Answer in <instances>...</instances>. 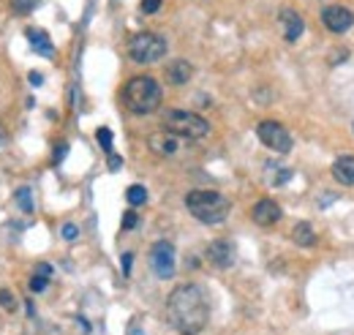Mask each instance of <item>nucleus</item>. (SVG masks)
<instances>
[{
  "mask_svg": "<svg viewBox=\"0 0 354 335\" xmlns=\"http://www.w3.org/2000/svg\"><path fill=\"white\" fill-rule=\"evenodd\" d=\"M167 319L180 335H199L210 322V300L202 287L180 284L167 300Z\"/></svg>",
  "mask_w": 354,
  "mask_h": 335,
  "instance_id": "nucleus-1",
  "label": "nucleus"
},
{
  "mask_svg": "<svg viewBox=\"0 0 354 335\" xmlns=\"http://www.w3.org/2000/svg\"><path fill=\"white\" fill-rule=\"evenodd\" d=\"M185 208H188V212H191L196 221L216 226V224H223V221H226L232 205H229V199H226L223 194H218V191H191V194L185 197Z\"/></svg>",
  "mask_w": 354,
  "mask_h": 335,
  "instance_id": "nucleus-2",
  "label": "nucleus"
},
{
  "mask_svg": "<svg viewBox=\"0 0 354 335\" xmlns=\"http://www.w3.org/2000/svg\"><path fill=\"white\" fill-rule=\"evenodd\" d=\"M123 101L133 115H150L161 107V87L153 77H133L123 90Z\"/></svg>",
  "mask_w": 354,
  "mask_h": 335,
  "instance_id": "nucleus-3",
  "label": "nucleus"
},
{
  "mask_svg": "<svg viewBox=\"0 0 354 335\" xmlns=\"http://www.w3.org/2000/svg\"><path fill=\"white\" fill-rule=\"evenodd\" d=\"M161 123H164V128L169 134H175L180 139H205L210 134V123L202 115L185 112V109H169V112H164Z\"/></svg>",
  "mask_w": 354,
  "mask_h": 335,
  "instance_id": "nucleus-4",
  "label": "nucleus"
},
{
  "mask_svg": "<svg viewBox=\"0 0 354 335\" xmlns=\"http://www.w3.org/2000/svg\"><path fill=\"white\" fill-rule=\"evenodd\" d=\"M129 55L133 63H158L167 55V42L158 33L142 30L129 42Z\"/></svg>",
  "mask_w": 354,
  "mask_h": 335,
  "instance_id": "nucleus-5",
  "label": "nucleus"
},
{
  "mask_svg": "<svg viewBox=\"0 0 354 335\" xmlns=\"http://www.w3.org/2000/svg\"><path fill=\"white\" fill-rule=\"evenodd\" d=\"M257 136H259V142L267 145L272 153H289L292 150V134L281 126V123H275V120H262L257 126Z\"/></svg>",
  "mask_w": 354,
  "mask_h": 335,
  "instance_id": "nucleus-6",
  "label": "nucleus"
},
{
  "mask_svg": "<svg viewBox=\"0 0 354 335\" xmlns=\"http://www.w3.org/2000/svg\"><path fill=\"white\" fill-rule=\"evenodd\" d=\"M150 267L158 278H172L175 275V246L167 240H158L150 248Z\"/></svg>",
  "mask_w": 354,
  "mask_h": 335,
  "instance_id": "nucleus-7",
  "label": "nucleus"
},
{
  "mask_svg": "<svg viewBox=\"0 0 354 335\" xmlns=\"http://www.w3.org/2000/svg\"><path fill=\"white\" fill-rule=\"evenodd\" d=\"M322 22L330 33H346L354 25V11L346 6H327L322 11Z\"/></svg>",
  "mask_w": 354,
  "mask_h": 335,
  "instance_id": "nucleus-8",
  "label": "nucleus"
},
{
  "mask_svg": "<svg viewBox=\"0 0 354 335\" xmlns=\"http://www.w3.org/2000/svg\"><path fill=\"white\" fill-rule=\"evenodd\" d=\"M234 259H237V248H234V243L232 240H213L210 246H207V262L213 264V267H218V270H226V267H232L234 264Z\"/></svg>",
  "mask_w": 354,
  "mask_h": 335,
  "instance_id": "nucleus-9",
  "label": "nucleus"
},
{
  "mask_svg": "<svg viewBox=\"0 0 354 335\" xmlns=\"http://www.w3.org/2000/svg\"><path fill=\"white\" fill-rule=\"evenodd\" d=\"M278 22H281V30H283V39L289 44H295L300 36H303V30H306V22H303V17L295 11V8H283L281 14H278Z\"/></svg>",
  "mask_w": 354,
  "mask_h": 335,
  "instance_id": "nucleus-10",
  "label": "nucleus"
},
{
  "mask_svg": "<svg viewBox=\"0 0 354 335\" xmlns=\"http://www.w3.org/2000/svg\"><path fill=\"white\" fill-rule=\"evenodd\" d=\"M251 218L259 224V226H272V224H278L281 221V208H278V202H272V199H259L254 210H251Z\"/></svg>",
  "mask_w": 354,
  "mask_h": 335,
  "instance_id": "nucleus-11",
  "label": "nucleus"
},
{
  "mask_svg": "<svg viewBox=\"0 0 354 335\" xmlns=\"http://www.w3.org/2000/svg\"><path fill=\"white\" fill-rule=\"evenodd\" d=\"M177 139H180V136L169 134V131H156V134L150 136V150L158 153V156H175L177 147H180Z\"/></svg>",
  "mask_w": 354,
  "mask_h": 335,
  "instance_id": "nucleus-12",
  "label": "nucleus"
},
{
  "mask_svg": "<svg viewBox=\"0 0 354 335\" xmlns=\"http://www.w3.org/2000/svg\"><path fill=\"white\" fill-rule=\"evenodd\" d=\"M164 74H167V82L169 84H185L194 77V66L188 60H172Z\"/></svg>",
  "mask_w": 354,
  "mask_h": 335,
  "instance_id": "nucleus-13",
  "label": "nucleus"
},
{
  "mask_svg": "<svg viewBox=\"0 0 354 335\" xmlns=\"http://www.w3.org/2000/svg\"><path fill=\"white\" fill-rule=\"evenodd\" d=\"M333 177L341 185H354V156H341L333 164Z\"/></svg>",
  "mask_w": 354,
  "mask_h": 335,
  "instance_id": "nucleus-14",
  "label": "nucleus"
},
{
  "mask_svg": "<svg viewBox=\"0 0 354 335\" xmlns=\"http://www.w3.org/2000/svg\"><path fill=\"white\" fill-rule=\"evenodd\" d=\"M25 36H28V42H30V46H33V52H39V55H44V57H52V55H55L52 42H49V36H46L44 30H39V28H28Z\"/></svg>",
  "mask_w": 354,
  "mask_h": 335,
  "instance_id": "nucleus-15",
  "label": "nucleus"
},
{
  "mask_svg": "<svg viewBox=\"0 0 354 335\" xmlns=\"http://www.w3.org/2000/svg\"><path fill=\"white\" fill-rule=\"evenodd\" d=\"M292 240H295L297 246H303V248H310V246L316 243V232L310 229V224L300 221V224H295V229H292Z\"/></svg>",
  "mask_w": 354,
  "mask_h": 335,
  "instance_id": "nucleus-16",
  "label": "nucleus"
},
{
  "mask_svg": "<svg viewBox=\"0 0 354 335\" xmlns=\"http://www.w3.org/2000/svg\"><path fill=\"white\" fill-rule=\"evenodd\" d=\"M14 202H17V208L22 210V212H33V210H36V202H33V191H30L28 185H19V188L14 191Z\"/></svg>",
  "mask_w": 354,
  "mask_h": 335,
  "instance_id": "nucleus-17",
  "label": "nucleus"
},
{
  "mask_svg": "<svg viewBox=\"0 0 354 335\" xmlns=\"http://www.w3.org/2000/svg\"><path fill=\"white\" fill-rule=\"evenodd\" d=\"M36 6H39V0H8V8H11V14H17V17L30 14Z\"/></svg>",
  "mask_w": 354,
  "mask_h": 335,
  "instance_id": "nucleus-18",
  "label": "nucleus"
},
{
  "mask_svg": "<svg viewBox=\"0 0 354 335\" xmlns=\"http://www.w3.org/2000/svg\"><path fill=\"white\" fill-rule=\"evenodd\" d=\"M126 199H129V205H131V208L145 205V202H147V191H145V185H131V188L126 191Z\"/></svg>",
  "mask_w": 354,
  "mask_h": 335,
  "instance_id": "nucleus-19",
  "label": "nucleus"
},
{
  "mask_svg": "<svg viewBox=\"0 0 354 335\" xmlns=\"http://www.w3.org/2000/svg\"><path fill=\"white\" fill-rule=\"evenodd\" d=\"M0 308L3 311H17V297H14V292H8V289H0Z\"/></svg>",
  "mask_w": 354,
  "mask_h": 335,
  "instance_id": "nucleus-20",
  "label": "nucleus"
},
{
  "mask_svg": "<svg viewBox=\"0 0 354 335\" xmlns=\"http://www.w3.org/2000/svg\"><path fill=\"white\" fill-rule=\"evenodd\" d=\"M95 136H98V145H101L106 153H112V131H109V128H98Z\"/></svg>",
  "mask_w": 354,
  "mask_h": 335,
  "instance_id": "nucleus-21",
  "label": "nucleus"
},
{
  "mask_svg": "<svg viewBox=\"0 0 354 335\" xmlns=\"http://www.w3.org/2000/svg\"><path fill=\"white\" fill-rule=\"evenodd\" d=\"M46 284H49V278L46 275H39V273H33V278H30V292H44L46 289Z\"/></svg>",
  "mask_w": 354,
  "mask_h": 335,
  "instance_id": "nucleus-22",
  "label": "nucleus"
},
{
  "mask_svg": "<svg viewBox=\"0 0 354 335\" xmlns=\"http://www.w3.org/2000/svg\"><path fill=\"white\" fill-rule=\"evenodd\" d=\"M161 8V0H142V14H156Z\"/></svg>",
  "mask_w": 354,
  "mask_h": 335,
  "instance_id": "nucleus-23",
  "label": "nucleus"
},
{
  "mask_svg": "<svg viewBox=\"0 0 354 335\" xmlns=\"http://www.w3.org/2000/svg\"><path fill=\"white\" fill-rule=\"evenodd\" d=\"M136 224H139V215H136L133 210H129V212L123 215V229H133Z\"/></svg>",
  "mask_w": 354,
  "mask_h": 335,
  "instance_id": "nucleus-24",
  "label": "nucleus"
},
{
  "mask_svg": "<svg viewBox=\"0 0 354 335\" xmlns=\"http://www.w3.org/2000/svg\"><path fill=\"white\" fill-rule=\"evenodd\" d=\"M66 153H68V145H66V142H60V145H57V150H55V156H52V161H55V164H60V161L66 159Z\"/></svg>",
  "mask_w": 354,
  "mask_h": 335,
  "instance_id": "nucleus-25",
  "label": "nucleus"
},
{
  "mask_svg": "<svg viewBox=\"0 0 354 335\" xmlns=\"http://www.w3.org/2000/svg\"><path fill=\"white\" fill-rule=\"evenodd\" d=\"M77 235H80V229H77L74 224H66V226H63V237H66V240H77Z\"/></svg>",
  "mask_w": 354,
  "mask_h": 335,
  "instance_id": "nucleus-26",
  "label": "nucleus"
},
{
  "mask_svg": "<svg viewBox=\"0 0 354 335\" xmlns=\"http://www.w3.org/2000/svg\"><path fill=\"white\" fill-rule=\"evenodd\" d=\"M131 253H123V273H126V275H129V273H131Z\"/></svg>",
  "mask_w": 354,
  "mask_h": 335,
  "instance_id": "nucleus-27",
  "label": "nucleus"
},
{
  "mask_svg": "<svg viewBox=\"0 0 354 335\" xmlns=\"http://www.w3.org/2000/svg\"><path fill=\"white\" fill-rule=\"evenodd\" d=\"M28 80H30V84H41V82H44V77H41L39 71H30V77H28Z\"/></svg>",
  "mask_w": 354,
  "mask_h": 335,
  "instance_id": "nucleus-28",
  "label": "nucleus"
},
{
  "mask_svg": "<svg viewBox=\"0 0 354 335\" xmlns=\"http://www.w3.org/2000/svg\"><path fill=\"white\" fill-rule=\"evenodd\" d=\"M36 273H39V275H46V278H49V275H52V267H49V264H39V267H36Z\"/></svg>",
  "mask_w": 354,
  "mask_h": 335,
  "instance_id": "nucleus-29",
  "label": "nucleus"
},
{
  "mask_svg": "<svg viewBox=\"0 0 354 335\" xmlns=\"http://www.w3.org/2000/svg\"><path fill=\"white\" fill-rule=\"evenodd\" d=\"M120 164H123V161H120L118 156H112V159H109V169H112V172H115V169H120Z\"/></svg>",
  "mask_w": 354,
  "mask_h": 335,
  "instance_id": "nucleus-30",
  "label": "nucleus"
},
{
  "mask_svg": "<svg viewBox=\"0 0 354 335\" xmlns=\"http://www.w3.org/2000/svg\"><path fill=\"white\" fill-rule=\"evenodd\" d=\"M3 142H6V136H3V134H0V147H3Z\"/></svg>",
  "mask_w": 354,
  "mask_h": 335,
  "instance_id": "nucleus-31",
  "label": "nucleus"
}]
</instances>
